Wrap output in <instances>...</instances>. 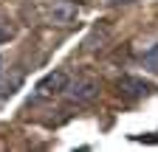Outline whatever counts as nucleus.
<instances>
[{"label": "nucleus", "mask_w": 158, "mask_h": 152, "mask_svg": "<svg viewBox=\"0 0 158 152\" xmlns=\"http://www.w3.org/2000/svg\"><path fill=\"white\" fill-rule=\"evenodd\" d=\"M110 6H133V3H138V0H107Z\"/></svg>", "instance_id": "nucleus-6"}, {"label": "nucleus", "mask_w": 158, "mask_h": 152, "mask_svg": "<svg viewBox=\"0 0 158 152\" xmlns=\"http://www.w3.org/2000/svg\"><path fill=\"white\" fill-rule=\"evenodd\" d=\"M68 90V96L76 102V104H85V102H90L96 93H99V82L96 79H76L71 87H65Z\"/></svg>", "instance_id": "nucleus-2"}, {"label": "nucleus", "mask_w": 158, "mask_h": 152, "mask_svg": "<svg viewBox=\"0 0 158 152\" xmlns=\"http://www.w3.org/2000/svg\"><path fill=\"white\" fill-rule=\"evenodd\" d=\"M144 65L150 70H158V45H152V48L144 51Z\"/></svg>", "instance_id": "nucleus-5"}, {"label": "nucleus", "mask_w": 158, "mask_h": 152, "mask_svg": "<svg viewBox=\"0 0 158 152\" xmlns=\"http://www.w3.org/2000/svg\"><path fill=\"white\" fill-rule=\"evenodd\" d=\"M51 20H54V23H59V26H68V23L73 20V9H62V6L51 9Z\"/></svg>", "instance_id": "nucleus-4"}, {"label": "nucleus", "mask_w": 158, "mask_h": 152, "mask_svg": "<svg viewBox=\"0 0 158 152\" xmlns=\"http://www.w3.org/2000/svg\"><path fill=\"white\" fill-rule=\"evenodd\" d=\"M118 90H122L124 96H144V93L152 90V85L144 82V79H135V76H122V79H118Z\"/></svg>", "instance_id": "nucleus-3"}, {"label": "nucleus", "mask_w": 158, "mask_h": 152, "mask_svg": "<svg viewBox=\"0 0 158 152\" xmlns=\"http://www.w3.org/2000/svg\"><path fill=\"white\" fill-rule=\"evenodd\" d=\"M3 65H6V62H3V56H0V76H3Z\"/></svg>", "instance_id": "nucleus-7"}, {"label": "nucleus", "mask_w": 158, "mask_h": 152, "mask_svg": "<svg viewBox=\"0 0 158 152\" xmlns=\"http://www.w3.org/2000/svg\"><path fill=\"white\" fill-rule=\"evenodd\" d=\"M68 87V76L62 70H51L48 76H43V79L37 82V93L40 96H56V93H62Z\"/></svg>", "instance_id": "nucleus-1"}]
</instances>
